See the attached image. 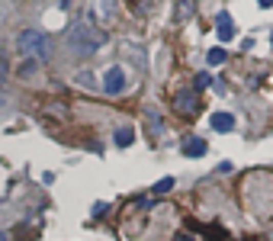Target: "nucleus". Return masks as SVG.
Returning a JSON list of instances; mask_svg holds the SVG:
<instances>
[{"label": "nucleus", "instance_id": "obj_1", "mask_svg": "<svg viewBox=\"0 0 273 241\" xmlns=\"http://www.w3.org/2000/svg\"><path fill=\"white\" fill-rule=\"evenodd\" d=\"M103 42H106V35L100 32L97 23H90L87 16L74 19V26H71V32H68V48L74 55H80V58H90L97 48H103Z\"/></svg>", "mask_w": 273, "mask_h": 241}, {"label": "nucleus", "instance_id": "obj_2", "mask_svg": "<svg viewBox=\"0 0 273 241\" xmlns=\"http://www.w3.org/2000/svg\"><path fill=\"white\" fill-rule=\"evenodd\" d=\"M16 48H19V55H29L35 58V62H49V52H52V45H49V35H42L39 29H23L16 35Z\"/></svg>", "mask_w": 273, "mask_h": 241}, {"label": "nucleus", "instance_id": "obj_3", "mask_svg": "<svg viewBox=\"0 0 273 241\" xmlns=\"http://www.w3.org/2000/svg\"><path fill=\"white\" fill-rule=\"evenodd\" d=\"M174 110L180 116H196L199 113V93L193 87H183L174 93Z\"/></svg>", "mask_w": 273, "mask_h": 241}, {"label": "nucleus", "instance_id": "obj_4", "mask_svg": "<svg viewBox=\"0 0 273 241\" xmlns=\"http://www.w3.org/2000/svg\"><path fill=\"white\" fill-rule=\"evenodd\" d=\"M103 90L110 93V96H119V93L125 90V71L113 65V68L103 74Z\"/></svg>", "mask_w": 273, "mask_h": 241}, {"label": "nucleus", "instance_id": "obj_5", "mask_svg": "<svg viewBox=\"0 0 273 241\" xmlns=\"http://www.w3.org/2000/svg\"><path fill=\"white\" fill-rule=\"evenodd\" d=\"M87 10L97 23H110L116 16V0H87Z\"/></svg>", "mask_w": 273, "mask_h": 241}, {"label": "nucleus", "instance_id": "obj_6", "mask_svg": "<svg viewBox=\"0 0 273 241\" xmlns=\"http://www.w3.org/2000/svg\"><path fill=\"white\" fill-rule=\"evenodd\" d=\"M206 148H209L206 138H199V135H190V138L183 142V154H186V158H203Z\"/></svg>", "mask_w": 273, "mask_h": 241}, {"label": "nucleus", "instance_id": "obj_7", "mask_svg": "<svg viewBox=\"0 0 273 241\" xmlns=\"http://www.w3.org/2000/svg\"><path fill=\"white\" fill-rule=\"evenodd\" d=\"M216 26H219V39H222V42H232V39H235V23H232L228 13H219V16H216Z\"/></svg>", "mask_w": 273, "mask_h": 241}, {"label": "nucleus", "instance_id": "obj_8", "mask_svg": "<svg viewBox=\"0 0 273 241\" xmlns=\"http://www.w3.org/2000/svg\"><path fill=\"white\" fill-rule=\"evenodd\" d=\"M209 123H212V129H216V132H232L235 129V116L232 113H212Z\"/></svg>", "mask_w": 273, "mask_h": 241}, {"label": "nucleus", "instance_id": "obj_9", "mask_svg": "<svg viewBox=\"0 0 273 241\" xmlns=\"http://www.w3.org/2000/svg\"><path fill=\"white\" fill-rule=\"evenodd\" d=\"M193 13H196V0H177V4H174V16L180 23H186Z\"/></svg>", "mask_w": 273, "mask_h": 241}, {"label": "nucleus", "instance_id": "obj_10", "mask_svg": "<svg viewBox=\"0 0 273 241\" xmlns=\"http://www.w3.org/2000/svg\"><path fill=\"white\" fill-rule=\"evenodd\" d=\"M132 142H135V132L129 129V126L125 129H116V145H119V148H129Z\"/></svg>", "mask_w": 273, "mask_h": 241}, {"label": "nucleus", "instance_id": "obj_11", "mask_svg": "<svg viewBox=\"0 0 273 241\" xmlns=\"http://www.w3.org/2000/svg\"><path fill=\"white\" fill-rule=\"evenodd\" d=\"M209 65H225V58H228V52H225V48H209Z\"/></svg>", "mask_w": 273, "mask_h": 241}, {"label": "nucleus", "instance_id": "obj_12", "mask_svg": "<svg viewBox=\"0 0 273 241\" xmlns=\"http://www.w3.org/2000/svg\"><path fill=\"white\" fill-rule=\"evenodd\" d=\"M171 187H174V177H161V180H158V184H154V187H151V193H158V196H161V193H167Z\"/></svg>", "mask_w": 273, "mask_h": 241}, {"label": "nucleus", "instance_id": "obj_13", "mask_svg": "<svg viewBox=\"0 0 273 241\" xmlns=\"http://www.w3.org/2000/svg\"><path fill=\"white\" fill-rule=\"evenodd\" d=\"M148 129L154 132V135L161 132V116H158V110H148Z\"/></svg>", "mask_w": 273, "mask_h": 241}, {"label": "nucleus", "instance_id": "obj_14", "mask_svg": "<svg viewBox=\"0 0 273 241\" xmlns=\"http://www.w3.org/2000/svg\"><path fill=\"white\" fill-rule=\"evenodd\" d=\"M209 84H212V74H206V71H199V74H196V87H193V90L199 93V90H206Z\"/></svg>", "mask_w": 273, "mask_h": 241}, {"label": "nucleus", "instance_id": "obj_15", "mask_svg": "<svg viewBox=\"0 0 273 241\" xmlns=\"http://www.w3.org/2000/svg\"><path fill=\"white\" fill-rule=\"evenodd\" d=\"M35 68H39V62H35V58H29L26 65H19V74H23V77H29V74H35Z\"/></svg>", "mask_w": 273, "mask_h": 241}, {"label": "nucleus", "instance_id": "obj_16", "mask_svg": "<svg viewBox=\"0 0 273 241\" xmlns=\"http://www.w3.org/2000/svg\"><path fill=\"white\" fill-rule=\"evenodd\" d=\"M4 77H7V62L0 58V81H4Z\"/></svg>", "mask_w": 273, "mask_h": 241}, {"label": "nucleus", "instance_id": "obj_17", "mask_svg": "<svg viewBox=\"0 0 273 241\" xmlns=\"http://www.w3.org/2000/svg\"><path fill=\"white\" fill-rule=\"evenodd\" d=\"M257 4H260V7H273V0H257Z\"/></svg>", "mask_w": 273, "mask_h": 241}, {"label": "nucleus", "instance_id": "obj_18", "mask_svg": "<svg viewBox=\"0 0 273 241\" xmlns=\"http://www.w3.org/2000/svg\"><path fill=\"white\" fill-rule=\"evenodd\" d=\"M177 241H193V238H190V235H180V238H177Z\"/></svg>", "mask_w": 273, "mask_h": 241}, {"label": "nucleus", "instance_id": "obj_19", "mask_svg": "<svg viewBox=\"0 0 273 241\" xmlns=\"http://www.w3.org/2000/svg\"><path fill=\"white\" fill-rule=\"evenodd\" d=\"M0 241H7V235H4V232H0Z\"/></svg>", "mask_w": 273, "mask_h": 241}, {"label": "nucleus", "instance_id": "obj_20", "mask_svg": "<svg viewBox=\"0 0 273 241\" xmlns=\"http://www.w3.org/2000/svg\"><path fill=\"white\" fill-rule=\"evenodd\" d=\"M270 42H273V39H270Z\"/></svg>", "mask_w": 273, "mask_h": 241}]
</instances>
